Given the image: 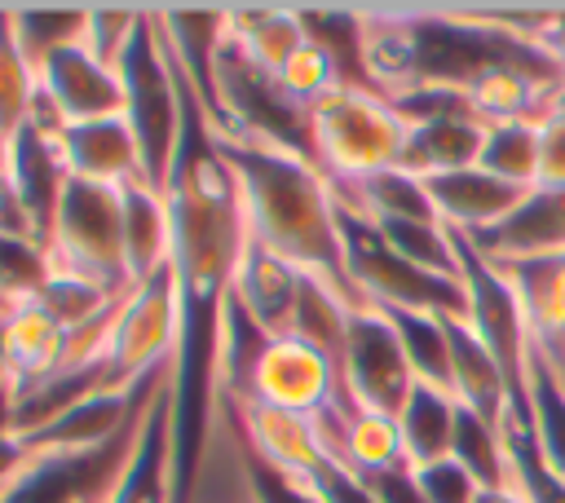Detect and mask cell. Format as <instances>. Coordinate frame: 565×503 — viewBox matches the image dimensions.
<instances>
[{"label":"cell","mask_w":565,"mask_h":503,"mask_svg":"<svg viewBox=\"0 0 565 503\" xmlns=\"http://www.w3.org/2000/svg\"><path fill=\"white\" fill-rule=\"evenodd\" d=\"M212 141L238 181L247 238L260 243L265 252H274L278 260L296 265L300 274L331 282L349 304H366L344 265L340 207H335V190H331L327 172L309 159L247 146L234 137H212Z\"/></svg>","instance_id":"1"},{"label":"cell","mask_w":565,"mask_h":503,"mask_svg":"<svg viewBox=\"0 0 565 503\" xmlns=\"http://www.w3.org/2000/svg\"><path fill=\"white\" fill-rule=\"evenodd\" d=\"M119 79H124V119L141 150V176L163 194L181 154L185 93H181V71L159 35L154 9H146L128 53L119 57Z\"/></svg>","instance_id":"2"},{"label":"cell","mask_w":565,"mask_h":503,"mask_svg":"<svg viewBox=\"0 0 565 503\" xmlns=\"http://www.w3.org/2000/svg\"><path fill=\"white\" fill-rule=\"evenodd\" d=\"M309 124L313 159L327 172V181H366L375 172L402 168L411 124L375 88L340 84L335 93L309 106Z\"/></svg>","instance_id":"3"},{"label":"cell","mask_w":565,"mask_h":503,"mask_svg":"<svg viewBox=\"0 0 565 503\" xmlns=\"http://www.w3.org/2000/svg\"><path fill=\"white\" fill-rule=\"evenodd\" d=\"M44 252L53 274H75L106 291H132L124 260V190L71 176Z\"/></svg>","instance_id":"4"},{"label":"cell","mask_w":565,"mask_h":503,"mask_svg":"<svg viewBox=\"0 0 565 503\" xmlns=\"http://www.w3.org/2000/svg\"><path fill=\"white\" fill-rule=\"evenodd\" d=\"M340 207V238H344V265H349V278L358 287V296L366 304H380V309H415V313H441V318H463L468 313V291H463V278H446V274H433V269H419L411 265L406 256H397L380 229L344 207Z\"/></svg>","instance_id":"5"},{"label":"cell","mask_w":565,"mask_h":503,"mask_svg":"<svg viewBox=\"0 0 565 503\" xmlns=\"http://www.w3.org/2000/svg\"><path fill=\"white\" fill-rule=\"evenodd\" d=\"M340 388L344 402L384 419H397L415 388V371L402 353V340L384 309L358 304L344 327V353H340Z\"/></svg>","instance_id":"6"},{"label":"cell","mask_w":565,"mask_h":503,"mask_svg":"<svg viewBox=\"0 0 565 503\" xmlns=\"http://www.w3.org/2000/svg\"><path fill=\"white\" fill-rule=\"evenodd\" d=\"M146 410H150V402H146ZM146 410L115 441H106L97 450L35 454V463L0 494V503H110V494H115V485H119V477H124V468H128V459L137 450Z\"/></svg>","instance_id":"7"},{"label":"cell","mask_w":565,"mask_h":503,"mask_svg":"<svg viewBox=\"0 0 565 503\" xmlns=\"http://www.w3.org/2000/svg\"><path fill=\"white\" fill-rule=\"evenodd\" d=\"M177 331H181V309H177V278L168 265L163 274L128 291L106 349L110 375L119 384H141L146 375L168 366L177 353Z\"/></svg>","instance_id":"8"},{"label":"cell","mask_w":565,"mask_h":503,"mask_svg":"<svg viewBox=\"0 0 565 503\" xmlns=\"http://www.w3.org/2000/svg\"><path fill=\"white\" fill-rule=\"evenodd\" d=\"M247 397L265 402V406H278V410H291V415H322L327 406L353 410L344 402L335 362L322 357L318 349H309L296 335H269V344L260 349V357L252 366Z\"/></svg>","instance_id":"9"},{"label":"cell","mask_w":565,"mask_h":503,"mask_svg":"<svg viewBox=\"0 0 565 503\" xmlns=\"http://www.w3.org/2000/svg\"><path fill=\"white\" fill-rule=\"evenodd\" d=\"M62 119L53 115V106L44 97H35V110L26 115V124L13 132V154H9V181L35 225L40 247H49L53 234V216L62 203V190L71 181L66 154H62Z\"/></svg>","instance_id":"10"},{"label":"cell","mask_w":565,"mask_h":503,"mask_svg":"<svg viewBox=\"0 0 565 503\" xmlns=\"http://www.w3.org/2000/svg\"><path fill=\"white\" fill-rule=\"evenodd\" d=\"M40 97L62 124H93L124 115V79L115 66L97 62L84 44L53 53L40 71Z\"/></svg>","instance_id":"11"},{"label":"cell","mask_w":565,"mask_h":503,"mask_svg":"<svg viewBox=\"0 0 565 503\" xmlns=\"http://www.w3.org/2000/svg\"><path fill=\"white\" fill-rule=\"evenodd\" d=\"M468 243L490 265L565 256V185H534L508 221H499L494 229H486V234H477Z\"/></svg>","instance_id":"12"},{"label":"cell","mask_w":565,"mask_h":503,"mask_svg":"<svg viewBox=\"0 0 565 503\" xmlns=\"http://www.w3.org/2000/svg\"><path fill=\"white\" fill-rule=\"evenodd\" d=\"M424 190H428V199L437 207V221L446 229H455V234H468V238H477V234L494 229L499 221H508L521 207V199L530 194V190H521L512 181H499L494 172H486L477 163L459 168V172L424 176Z\"/></svg>","instance_id":"13"},{"label":"cell","mask_w":565,"mask_h":503,"mask_svg":"<svg viewBox=\"0 0 565 503\" xmlns=\"http://www.w3.org/2000/svg\"><path fill=\"white\" fill-rule=\"evenodd\" d=\"M62 154L71 176L97 181V185H132L141 176V150L128 128V119H93V124H66L62 128Z\"/></svg>","instance_id":"14"},{"label":"cell","mask_w":565,"mask_h":503,"mask_svg":"<svg viewBox=\"0 0 565 503\" xmlns=\"http://www.w3.org/2000/svg\"><path fill=\"white\" fill-rule=\"evenodd\" d=\"M110 503H172V366L150 397L137 450L110 494Z\"/></svg>","instance_id":"15"},{"label":"cell","mask_w":565,"mask_h":503,"mask_svg":"<svg viewBox=\"0 0 565 503\" xmlns=\"http://www.w3.org/2000/svg\"><path fill=\"white\" fill-rule=\"evenodd\" d=\"M446 340H450V393H455V402L503 428L512 388H508L499 357L486 349V340L472 331L468 318H446Z\"/></svg>","instance_id":"16"},{"label":"cell","mask_w":565,"mask_h":503,"mask_svg":"<svg viewBox=\"0 0 565 503\" xmlns=\"http://www.w3.org/2000/svg\"><path fill=\"white\" fill-rule=\"evenodd\" d=\"M154 22H159V35L172 53V62L181 66L185 84L199 93V106L207 110L212 106V62H216V49L225 40V9H154Z\"/></svg>","instance_id":"17"},{"label":"cell","mask_w":565,"mask_h":503,"mask_svg":"<svg viewBox=\"0 0 565 503\" xmlns=\"http://www.w3.org/2000/svg\"><path fill=\"white\" fill-rule=\"evenodd\" d=\"M124 260H128L132 287L150 282L154 274H163L172 265L168 199L154 185H146V181L124 185Z\"/></svg>","instance_id":"18"},{"label":"cell","mask_w":565,"mask_h":503,"mask_svg":"<svg viewBox=\"0 0 565 503\" xmlns=\"http://www.w3.org/2000/svg\"><path fill=\"white\" fill-rule=\"evenodd\" d=\"M225 35L265 71H282L305 49V22L296 4H225Z\"/></svg>","instance_id":"19"},{"label":"cell","mask_w":565,"mask_h":503,"mask_svg":"<svg viewBox=\"0 0 565 503\" xmlns=\"http://www.w3.org/2000/svg\"><path fill=\"white\" fill-rule=\"evenodd\" d=\"M234 291L269 335L291 331V309H296V291H300V269L296 265L278 260L274 252H265L260 243L247 238L238 274H234Z\"/></svg>","instance_id":"20"},{"label":"cell","mask_w":565,"mask_h":503,"mask_svg":"<svg viewBox=\"0 0 565 503\" xmlns=\"http://www.w3.org/2000/svg\"><path fill=\"white\" fill-rule=\"evenodd\" d=\"M62 349H66V331L40 300L18 304L4 318V375L13 379L18 393L49 379L62 362Z\"/></svg>","instance_id":"21"},{"label":"cell","mask_w":565,"mask_h":503,"mask_svg":"<svg viewBox=\"0 0 565 503\" xmlns=\"http://www.w3.org/2000/svg\"><path fill=\"white\" fill-rule=\"evenodd\" d=\"M455 424H459L455 393L415 379L406 406L397 410V437H402L406 468H428L437 459H450V450H455Z\"/></svg>","instance_id":"22"},{"label":"cell","mask_w":565,"mask_h":503,"mask_svg":"<svg viewBox=\"0 0 565 503\" xmlns=\"http://www.w3.org/2000/svg\"><path fill=\"white\" fill-rule=\"evenodd\" d=\"M521 300V313L530 322V335L539 349H556L565 340V256L543 260H516L499 265Z\"/></svg>","instance_id":"23"},{"label":"cell","mask_w":565,"mask_h":503,"mask_svg":"<svg viewBox=\"0 0 565 503\" xmlns=\"http://www.w3.org/2000/svg\"><path fill=\"white\" fill-rule=\"evenodd\" d=\"M9 26H13V40H18L22 57L31 62V71H40L53 53L84 44L88 9L84 4H75V9H66V4H18V9H9Z\"/></svg>","instance_id":"24"},{"label":"cell","mask_w":565,"mask_h":503,"mask_svg":"<svg viewBox=\"0 0 565 503\" xmlns=\"http://www.w3.org/2000/svg\"><path fill=\"white\" fill-rule=\"evenodd\" d=\"M380 309V304H375ZM384 318L393 322L402 353L415 371L419 384L446 388L450 393V340H446V318L441 313H415V309H384Z\"/></svg>","instance_id":"25"},{"label":"cell","mask_w":565,"mask_h":503,"mask_svg":"<svg viewBox=\"0 0 565 503\" xmlns=\"http://www.w3.org/2000/svg\"><path fill=\"white\" fill-rule=\"evenodd\" d=\"M477 168H486L499 181H512L521 190H534L539 185V124L534 119L486 124V141H481Z\"/></svg>","instance_id":"26"},{"label":"cell","mask_w":565,"mask_h":503,"mask_svg":"<svg viewBox=\"0 0 565 503\" xmlns=\"http://www.w3.org/2000/svg\"><path fill=\"white\" fill-rule=\"evenodd\" d=\"M530 406H534V450H539L543 468L565 485V384L556 379L543 349H534Z\"/></svg>","instance_id":"27"},{"label":"cell","mask_w":565,"mask_h":503,"mask_svg":"<svg viewBox=\"0 0 565 503\" xmlns=\"http://www.w3.org/2000/svg\"><path fill=\"white\" fill-rule=\"evenodd\" d=\"M450 454L481 481V490L508 485V477H512V450H508L503 428L490 424V419H481V415H472V410H463V406H459L455 450H450Z\"/></svg>","instance_id":"28"},{"label":"cell","mask_w":565,"mask_h":503,"mask_svg":"<svg viewBox=\"0 0 565 503\" xmlns=\"http://www.w3.org/2000/svg\"><path fill=\"white\" fill-rule=\"evenodd\" d=\"M35 97H40V75L31 71V62L13 40L9 9H0V128L18 132L35 110Z\"/></svg>","instance_id":"29"},{"label":"cell","mask_w":565,"mask_h":503,"mask_svg":"<svg viewBox=\"0 0 565 503\" xmlns=\"http://www.w3.org/2000/svg\"><path fill=\"white\" fill-rule=\"evenodd\" d=\"M44 282H49V252L31 238L0 234V291H4V300L13 309L31 304V300H40Z\"/></svg>","instance_id":"30"},{"label":"cell","mask_w":565,"mask_h":503,"mask_svg":"<svg viewBox=\"0 0 565 503\" xmlns=\"http://www.w3.org/2000/svg\"><path fill=\"white\" fill-rule=\"evenodd\" d=\"M115 296H124V291H106V287H97V282H88V278L53 274V269H49V282H44V291H40V304L62 322V331H75V327H84L88 318H97Z\"/></svg>","instance_id":"31"},{"label":"cell","mask_w":565,"mask_h":503,"mask_svg":"<svg viewBox=\"0 0 565 503\" xmlns=\"http://www.w3.org/2000/svg\"><path fill=\"white\" fill-rule=\"evenodd\" d=\"M146 9H132V4H88V26H84V49L115 66L119 71V57L128 53L137 26H141Z\"/></svg>","instance_id":"32"},{"label":"cell","mask_w":565,"mask_h":503,"mask_svg":"<svg viewBox=\"0 0 565 503\" xmlns=\"http://www.w3.org/2000/svg\"><path fill=\"white\" fill-rule=\"evenodd\" d=\"M278 79H282V88H287L296 101L313 106V101H322L327 93H335V88L344 84V71H340V62H335L322 44L305 40V49L278 71Z\"/></svg>","instance_id":"33"},{"label":"cell","mask_w":565,"mask_h":503,"mask_svg":"<svg viewBox=\"0 0 565 503\" xmlns=\"http://www.w3.org/2000/svg\"><path fill=\"white\" fill-rule=\"evenodd\" d=\"M415 477V490L424 494V503H472L481 494V481L450 454V459H437L428 468H411Z\"/></svg>","instance_id":"34"},{"label":"cell","mask_w":565,"mask_h":503,"mask_svg":"<svg viewBox=\"0 0 565 503\" xmlns=\"http://www.w3.org/2000/svg\"><path fill=\"white\" fill-rule=\"evenodd\" d=\"M539 185H565V93L539 119Z\"/></svg>","instance_id":"35"},{"label":"cell","mask_w":565,"mask_h":503,"mask_svg":"<svg viewBox=\"0 0 565 503\" xmlns=\"http://www.w3.org/2000/svg\"><path fill=\"white\" fill-rule=\"evenodd\" d=\"M0 234L40 243V238H35V225H31V216H26V207H22V199H18L13 181H9V172L0 176Z\"/></svg>","instance_id":"36"},{"label":"cell","mask_w":565,"mask_h":503,"mask_svg":"<svg viewBox=\"0 0 565 503\" xmlns=\"http://www.w3.org/2000/svg\"><path fill=\"white\" fill-rule=\"evenodd\" d=\"M31 463H35V450L26 446V437H18V432L0 437V494H4Z\"/></svg>","instance_id":"37"},{"label":"cell","mask_w":565,"mask_h":503,"mask_svg":"<svg viewBox=\"0 0 565 503\" xmlns=\"http://www.w3.org/2000/svg\"><path fill=\"white\" fill-rule=\"evenodd\" d=\"M539 44L552 53V62L565 71V4H547L543 13V31H539Z\"/></svg>","instance_id":"38"},{"label":"cell","mask_w":565,"mask_h":503,"mask_svg":"<svg viewBox=\"0 0 565 503\" xmlns=\"http://www.w3.org/2000/svg\"><path fill=\"white\" fill-rule=\"evenodd\" d=\"M472 503H534V499H530V494L508 477V485H490V490H481Z\"/></svg>","instance_id":"39"},{"label":"cell","mask_w":565,"mask_h":503,"mask_svg":"<svg viewBox=\"0 0 565 503\" xmlns=\"http://www.w3.org/2000/svg\"><path fill=\"white\" fill-rule=\"evenodd\" d=\"M9 154H13V132L0 128V176L9 172Z\"/></svg>","instance_id":"40"},{"label":"cell","mask_w":565,"mask_h":503,"mask_svg":"<svg viewBox=\"0 0 565 503\" xmlns=\"http://www.w3.org/2000/svg\"><path fill=\"white\" fill-rule=\"evenodd\" d=\"M543 357H547V362H552V371H556V379H561V384H565V362H556V357H552V353H543Z\"/></svg>","instance_id":"41"},{"label":"cell","mask_w":565,"mask_h":503,"mask_svg":"<svg viewBox=\"0 0 565 503\" xmlns=\"http://www.w3.org/2000/svg\"><path fill=\"white\" fill-rule=\"evenodd\" d=\"M543 353H552V357H556V362H565V340H561V344H556V349H543Z\"/></svg>","instance_id":"42"},{"label":"cell","mask_w":565,"mask_h":503,"mask_svg":"<svg viewBox=\"0 0 565 503\" xmlns=\"http://www.w3.org/2000/svg\"><path fill=\"white\" fill-rule=\"evenodd\" d=\"M9 313H13V304H9V300H4V291H0V318H9Z\"/></svg>","instance_id":"43"}]
</instances>
